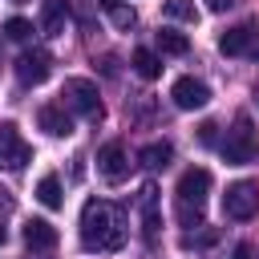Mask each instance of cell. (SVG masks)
Masks as SVG:
<instances>
[{
	"instance_id": "1",
	"label": "cell",
	"mask_w": 259,
	"mask_h": 259,
	"mask_svg": "<svg viewBox=\"0 0 259 259\" xmlns=\"http://www.w3.org/2000/svg\"><path fill=\"white\" fill-rule=\"evenodd\" d=\"M125 243V210L105 198H89L81 206V247L85 251H117Z\"/></svg>"
},
{
	"instance_id": "2",
	"label": "cell",
	"mask_w": 259,
	"mask_h": 259,
	"mask_svg": "<svg viewBox=\"0 0 259 259\" xmlns=\"http://www.w3.org/2000/svg\"><path fill=\"white\" fill-rule=\"evenodd\" d=\"M210 194V170L202 166H190L182 178H178V219L186 227H198L202 223V202Z\"/></svg>"
},
{
	"instance_id": "3",
	"label": "cell",
	"mask_w": 259,
	"mask_h": 259,
	"mask_svg": "<svg viewBox=\"0 0 259 259\" xmlns=\"http://www.w3.org/2000/svg\"><path fill=\"white\" fill-rule=\"evenodd\" d=\"M219 154H223L227 166H247V162L259 158V134H255V125H251L247 113L235 117V125L227 130V142L219 146Z\"/></svg>"
},
{
	"instance_id": "4",
	"label": "cell",
	"mask_w": 259,
	"mask_h": 259,
	"mask_svg": "<svg viewBox=\"0 0 259 259\" xmlns=\"http://www.w3.org/2000/svg\"><path fill=\"white\" fill-rule=\"evenodd\" d=\"M61 105L65 109H73V113H81V117H89V121H101L105 117V109H101V97H97V85L89 81V77H69L65 81V89H61Z\"/></svg>"
},
{
	"instance_id": "5",
	"label": "cell",
	"mask_w": 259,
	"mask_h": 259,
	"mask_svg": "<svg viewBox=\"0 0 259 259\" xmlns=\"http://www.w3.org/2000/svg\"><path fill=\"white\" fill-rule=\"evenodd\" d=\"M223 210H227V219H251L259 210V186L255 182H231L223 194Z\"/></svg>"
},
{
	"instance_id": "6",
	"label": "cell",
	"mask_w": 259,
	"mask_h": 259,
	"mask_svg": "<svg viewBox=\"0 0 259 259\" xmlns=\"http://www.w3.org/2000/svg\"><path fill=\"white\" fill-rule=\"evenodd\" d=\"M28 158H32V150L16 134V125H0V170H20Z\"/></svg>"
},
{
	"instance_id": "7",
	"label": "cell",
	"mask_w": 259,
	"mask_h": 259,
	"mask_svg": "<svg viewBox=\"0 0 259 259\" xmlns=\"http://www.w3.org/2000/svg\"><path fill=\"white\" fill-rule=\"evenodd\" d=\"M49 65H53V57H49L45 49H24V53L16 57V77H20V85H40V81L49 77Z\"/></svg>"
},
{
	"instance_id": "8",
	"label": "cell",
	"mask_w": 259,
	"mask_h": 259,
	"mask_svg": "<svg viewBox=\"0 0 259 259\" xmlns=\"http://www.w3.org/2000/svg\"><path fill=\"white\" fill-rule=\"evenodd\" d=\"M97 170H101V178H105V182H121V178L130 174L125 146H121V142H105V146L97 150Z\"/></svg>"
},
{
	"instance_id": "9",
	"label": "cell",
	"mask_w": 259,
	"mask_h": 259,
	"mask_svg": "<svg viewBox=\"0 0 259 259\" xmlns=\"http://www.w3.org/2000/svg\"><path fill=\"white\" fill-rule=\"evenodd\" d=\"M170 97H174L178 109H202V105L210 101V89H206V81H198V77H178L174 89H170Z\"/></svg>"
},
{
	"instance_id": "10",
	"label": "cell",
	"mask_w": 259,
	"mask_h": 259,
	"mask_svg": "<svg viewBox=\"0 0 259 259\" xmlns=\"http://www.w3.org/2000/svg\"><path fill=\"white\" fill-rule=\"evenodd\" d=\"M255 45H259V28L255 24H235V28H227L219 36V49L227 57H247V53H255Z\"/></svg>"
},
{
	"instance_id": "11",
	"label": "cell",
	"mask_w": 259,
	"mask_h": 259,
	"mask_svg": "<svg viewBox=\"0 0 259 259\" xmlns=\"http://www.w3.org/2000/svg\"><path fill=\"white\" fill-rule=\"evenodd\" d=\"M158 186L154 182H146L142 190H138V214H142V235L146 239H154L158 235V227H162V214H158Z\"/></svg>"
},
{
	"instance_id": "12",
	"label": "cell",
	"mask_w": 259,
	"mask_h": 259,
	"mask_svg": "<svg viewBox=\"0 0 259 259\" xmlns=\"http://www.w3.org/2000/svg\"><path fill=\"white\" fill-rule=\"evenodd\" d=\"M36 121H40V130L53 134V138H69V134H73V117H69L65 105H40Z\"/></svg>"
},
{
	"instance_id": "13",
	"label": "cell",
	"mask_w": 259,
	"mask_h": 259,
	"mask_svg": "<svg viewBox=\"0 0 259 259\" xmlns=\"http://www.w3.org/2000/svg\"><path fill=\"white\" fill-rule=\"evenodd\" d=\"M24 243H28V251H53L57 247V227L45 223V219H28L24 223Z\"/></svg>"
},
{
	"instance_id": "14",
	"label": "cell",
	"mask_w": 259,
	"mask_h": 259,
	"mask_svg": "<svg viewBox=\"0 0 259 259\" xmlns=\"http://www.w3.org/2000/svg\"><path fill=\"white\" fill-rule=\"evenodd\" d=\"M65 20H69V4L65 0H45L40 4V32L45 36H61Z\"/></svg>"
},
{
	"instance_id": "15",
	"label": "cell",
	"mask_w": 259,
	"mask_h": 259,
	"mask_svg": "<svg viewBox=\"0 0 259 259\" xmlns=\"http://www.w3.org/2000/svg\"><path fill=\"white\" fill-rule=\"evenodd\" d=\"M174 158V150H170V142H150L142 154H138V162L146 166V170H162L166 162Z\"/></svg>"
},
{
	"instance_id": "16",
	"label": "cell",
	"mask_w": 259,
	"mask_h": 259,
	"mask_svg": "<svg viewBox=\"0 0 259 259\" xmlns=\"http://www.w3.org/2000/svg\"><path fill=\"white\" fill-rule=\"evenodd\" d=\"M36 198H40V206H49V210H57L65 198H61V178L57 174H45L40 182H36Z\"/></svg>"
},
{
	"instance_id": "17",
	"label": "cell",
	"mask_w": 259,
	"mask_h": 259,
	"mask_svg": "<svg viewBox=\"0 0 259 259\" xmlns=\"http://www.w3.org/2000/svg\"><path fill=\"white\" fill-rule=\"evenodd\" d=\"M158 49L162 53H170V57H182V53H190V40L182 36V32H174V28H158Z\"/></svg>"
},
{
	"instance_id": "18",
	"label": "cell",
	"mask_w": 259,
	"mask_h": 259,
	"mask_svg": "<svg viewBox=\"0 0 259 259\" xmlns=\"http://www.w3.org/2000/svg\"><path fill=\"white\" fill-rule=\"evenodd\" d=\"M130 61H134V73H138V77H146V81H154V77L162 73V61H158L150 49H138Z\"/></svg>"
},
{
	"instance_id": "19",
	"label": "cell",
	"mask_w": 259,
	"mask_h": 259,
	"mask_svg": "<svg viewBox=\"0 0 259 259\" xmlns=\"http://www.w3.org/2000/svg\"><path fill=\"white\" fill-rule=\"evenodd\" d=\"M162 12H166L170 20H182V24H194V20H198L194 0H166V4H162Z\"/></svg>"
},
{
	"instance_id": "20",
	"label": "cell",
	"mask_w": 259,
	"mask_h": 259,
	"mask_svg": "<svg viewBox=\"0 0 259 259\" xmlns=\"http://www.w3.org/2000/svg\"><path fill=\"white\" fill-rule=\"evenodd\" d=\"M105 12H109V20H113V28H134V24H138V12H134L130 4H109Z\"/></svg>"
},
{
	"instance_id": "21",
	"label": "cell",
	"mask_w": 259,
	"mask_h": 259,
	"mask_svg": "<svg viewBox=\"0 0 259 259\" xmlns=\"http://www.w3.org/2000/svg\"><path fill=\"white\" fill-rule=\"evenodd\" d=\"M4 36H8V40H28V36H32V24H28L24 16H12V20H4Z\"/></svg>"
},
{
	"instance_id": "22",
	"label": "cell",
	"mask_w": 259,
	"mask_h": 259,
	"mask_svg": "<svg viewBox=\"0 0 259 259\" xmlns=\"http://www.w3.org/2000/svg\"><path fill=\"white\" fill-rule=\"evenodd\" d=\"M214 130H219L214 121H202V125H198V142H202V146H214Z\"/></svg>"
},
{
	"instance_id": "23",
	"label": "cell",
	"mask_w": 259,
	"mask_h": 259,
	"mask_svg": "<svg viewBox=\"0 0 259 259\" xmlns=\"http://www.w3.org/2000/svg\"><path fill=\"white\" fill-rule=\"evenodd\" d=\"M8 210H12V194L0 186V214H8Z\"/></svg>"
},
{
	"instance_id": "24",
	"label": "cell",
	"mask_w": 259,
	"mask_h": 259,
	"mask_svg": "<svg viewBox=\"0 0 259 259\" xmlns=\"http://www.w3.org/2000/svg\"><path fill=\"white\" fill-rule=\"evenodd\" d=\"M231 4H235V0H210V8H214V12H227Z\"/></svg>"
},
{
	"instance_id": "25",
	"label": "cell",
	"mask_w": 259,
	"mask_h": 259,
	"mask_svg": "<svg viewBox=\"0 0 259 259\" xmlns=\"http://www.w3.org/2000/svg\"><path fill=\"white\" fill-rule=\"evenodd\" d=\"M235 259H251V247H247V243H239V247H235Z\"/></svg>"
},
{
	"instance_id": "26",
	"label": "cell",
	"mask_w": 259,
	"mask_h": 259,
	"mask_svg": "<svg viewBox=\"0 0 259 259\" xmlns=\"http://www.w3.org/2000/svg\"><path fill=\"white\" fill-rule=\"evenodd\" d=\"M4 243H8V231H4V227H0V247H4Z\"/></svg>"
},
{
	"instance_id": "27",
	"label": "cell",
	"mask_w": 259,
	"mask_h": 259,
	"mask_svg": "<svg viewBox=\"0 0 259 259\" xmlns=\"http://www.w3.org/2000/svg\"><path fill=\"white\" fill-rule=\"evenodd\" d=\"M251 57H255V61H259V45H255V53H251Z\"/></svg>"
},
{
	"instance_id": "28",
	"label": "cell",
	"mask_w": 259,
	"mask_h": 259,
	"mask_svg": "<svg viewBox=\"0 0 259 259\" xmlns=\"http://www.w3.org/2000/svg\"><path fill=\"white\" fill-rule=\"evenodd\" d=\"M255 97H259V93H255Z\"/></svg>"
},
{
	"instance_id": "29",
	"label": "cell",
	"mask_w": 259,
	"mask_h": 259,
	"mask_svg": "<svg viewBox=\"0 0 259 259\" xmlns=\"http://www.w3.org/2000/svg\"><path fill=\"white\" fill-rule=\"evenodd\" d=\"M16 4H20V0H16Z\"/></svg>"
}]
</instances>
